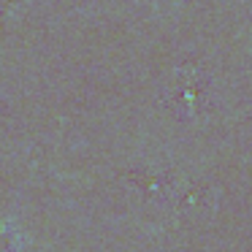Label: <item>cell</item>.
I'll list each match as a JSON object with an SVG mask.
<instances>
[{"label":"cell","mask_w":252,"mask_h":252,"mask_svg":"<svg viewBox=\"0 0 252 252\" xmlns=\"http://www.w3.org/2000/svg\"><path fill=\"white\" fill-rule=\"evenodd\" d=\"M0 252H19V244H17V233L11 228L0 222Z\"/></svg>","instance_id":"2"},{"label":"cell","mask_w":252,"mask_h":252,"mask_svg":"<svg viewBox=\"0 0 252 252\" xmlns=\"http://www.w3.org/2000/svg\"><path fill=\"white\" fill-rule=\"evenodd\" d=\"M171 98H176V109L187 111V114H198L209 93H203L201 76L195 71H179L176 73V87L171 90Z\"/></svg>","instance_id":"1"}]
</instances>
